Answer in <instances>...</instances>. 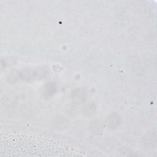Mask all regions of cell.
I'll list each match as a JSON object with an SVG mask.
<instances>
[{
  "label": "cell",
  "mask_w": 157,
  "mask_h": 157,
  "mask_svg": "<svg viewBox=\"0 0 157 157\" xmlns=\"http://www.w3.org/2000/svg\"><path fill=\"white\" fill-rule=\"evenodd\" d=\"M57 87L55 83H49L46 87V92L48 95L51 96L55 93Z\"/></svg>",
  "instance_id": "obj_2"
},
{
  "label": "cell",
  "mask_w": 157,
  "mask_h": 157,
  "mask_svg": "<svg viewBox=\"0 0 157 157\" xmlns=\"http://www.w3.org/2000/svg\"><path fill=\"white\" fill-rule=\"evenodd\" d=\"M119 120L120 118L117 116H116V115H114V116L110 117L109 124L110 126L112 128H114L119 124L120 122Z\"/></svg>",
  "instance_id": "obj_1"
}]
</instances>
